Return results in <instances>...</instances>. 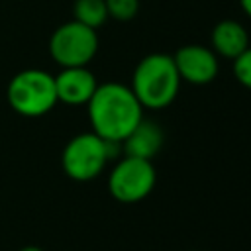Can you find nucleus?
<instances>
[{"mask_svg":"<svg viewBox=\"0 0 251 251\" xmlns=\"http://www.w3.org/2000/svg\"><path fill=\"white\" fill-rule=\"evenodd\" d=\"M108 18L118 22H129L139 12V0H104Z\"/></svg>","mask_w":251,"mask_h":251,"instance_id":"nucleus-12","label":"nucleus"},{"mask_svg":"<svg viewBox=\"0 0 251 251\" xmlns=\"http://www.w3.org/2000/svg\"><path fill=\"white\" fill-rule=\"evenodd\" d=\"M73 16L78 24L98 29L108 20V10L104 0H75Z\"/></svg>","mask_w":251,"mask_h":251,"instance_id":"nucleus-11","label":"nucleus"},{"mask_svg":"<svg viewBox=\"0 0 251 251\" xmlns=\"http://www.w3.org/2000/svg\"><path fill=\"white\" fill-rule=\"evenodd\" d=\"M96 86V76L86 67H63L55 76L57 100L71 106L88 104Z\"/></svg>","mask_w":251,"mask_h":251,"instance_id":"nucleus-8","label":"nucleus"},{"mask_svg":"<svg viewBox=\"0 0 251 251\" xmlns=\"http://www.w3.org/2000/svg\"><path fill=\"white\" fill-rule=\"evenodd\" d=\"M98 51L96 29L76 20L59 25L49 39V53L61 67H86Z\"/></svg>","mask_w":251,"mask_h":251,"instance_id":"nucleus-5","label":"nucleus"},{"mask_svg":"<svg viewBox=\"0 0 251 251\" xmlns=\"http://www.w3.org/2000/svg\"><path fill=\"white\" fill-rule=\"evenodd\" d=\"M20 251H43V249L37 247V245H25V247H22Z\"/></svg>","mask_w":251,"mask_h":251,"instance_id":"nucleus-15","label":"nucleus"},{"mask_svg":"<svg viewBox=\"0 0 251 251\" xmlns=\"http://www.w3.org/2000/svg\"><path fill=\"white\" fill-rule=\"evenodd\" d=\"M180 82L173 55L151 53L135 65L129 88L143 108L161 110L176 98Z\"/></svg>","mask_w":251,"mask_h":251,"instance_id":"nucleus-2","label":"nucleus"},{"mask_svg":"<svg viewBox=\"0 0 251 251\" xmlns=\"http://www.w3.org/2000/svg\"><path fill=\"white\" fill-rule=\"evenodd\" d=\"M173 61L180 80H186L190 84H208L218 76L220 71L218 55L210 47L198 43L182 45L173 55Z\"/></svg>","mask_w":251,"mask_h":251,"instance_id":"nucleus-7","label":"nucleus"},{"mask_svg":"<svg viewBox=\"0 0 251 251\" xmlns=\"http://www.w3.org/2000/svg\"><path fill=\"white\" fill-rule=\"evenodd\" d=\"M233 75L245 88L251 90V45L233 59Z\"/></svg>","mask_w":251,"mask_h":251,"instance_id":"nucleus-13","label":"nucleus"},{"mask_svg":"<svg viewBox=\"0 0 251 251\" xmlns=\"http://www.w3.org/2000/svg\"><path fill=\"white\" fill-rule=\"evenodd\" d=\"M157 173L151 161L126 155L114 165L108 176V190L118 202L135 204L151 194Z\"/></svg>","mask_w":251,"mask_h":251,"instance_id":"nucleus-6","label":"nucleus"},{"mask_svg":"<svg viewBox=\"0 0 251 251\" xmlns=\"http://www.w3.org/2000/svg\"><path fill=\"white\" fill-rule=\"evenodd\" d=\"M239 4H241V10L251 18V0H239Z\"/></svg>","mask_w":251,"mask_h":251,"instance_id":"nucleus-14","label":"nucleus"},{"mask_svg":"<svg viewBox=\"0 0 251 251\" xmlns=\"http://www.w3.org/2000/svg\"><path fill=\"white\" fill-rule=\"evenodd\" d=\"M163 147V129L153 120H141L129 135L122 141V149L127 157L151 161Z\"/></svg>","mask_w":251,"mask_h":251,"instance_id":"nucleus-9","label":"nucleus"},{"mask_svg":"<svg viewBox=\"0 0 251 251\" xmlns=\"http://www.w3.org/2000/svg\"><path fill=\"white\" fill-rule=\"evenodd\" d=\"M249 47L247 29L235 20H222L212 29V51L226 59L239 57Z\"/></svg>","mask_w":251,"mask_h":251,"instance_id":"nucleus-10","label":"nucleus"},{"mask_svg":"<svg viewBox=\"0 0 251 251\" xmlns=\"http://www.w3.org/2000/svg\"><path fill=\"white\" fill-rule=\"evenodd\" d=\"M120 147L122 143L106 141L94 131L78 133L63 149V155H61L63 171L73 180H78V182L92 180L104 171L106 163L116 157Z\"/></svg>","mask_w":251,"mask_h":251,"instance_id":"nucleus-3","label":"nucleus"},{"mask_svg":"<svg viewBox=\"0 0 251 251\" xmlns=\"http://www.w3.org/2000/svg\"><path fill=\"white\" fill-rule=\"evenodd\" d=\"M86 106L92 131L106 141L122 143L143 120V106L122 82L98 84Z\"/></svg>","mask_w":251,"mask_h":251,"instance_id":"nucleus-1","label":"nucleus"},{"mask_svg":"<svg viewBox=\"0 0 251 251\" xmlns=\"http://www.w3.org/2000/svg\"><path fill=\"white\" fill-rule=\"evenodd\" d=\"M8 102L14 112L37 118L53 110L57 100L55 76L41 69L20 71L8 84Z\"/></svg>","mask_w":251,"mask_h":251,"instance_id":"nucleus-4","label":"nucleus"}]
</instances>
